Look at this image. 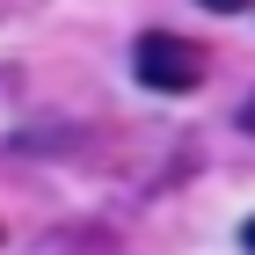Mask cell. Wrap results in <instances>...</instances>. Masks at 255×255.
<instances>
[{
    "mask_svg": "<svg viewBox=\"0 0 255 255\" xmlns=\"http://www.w3.org/2000/svg\"><path fill=\"white\" fill-rule=\"evenodd\" d=\"M241 248H248V255H255V219H248V226H241Z\"/></svg>",
    "mask_w": 255,
    "mask_h": 255,
    "instance_id": "cell-4",
    "label": "cell"
},
{
    "mask_svg": "<svg viewBox=\"0 0 255 255\" xmlns=\"http://www.w3.org/2000/svg\"><path fill=\"white\" fill-rule=\"evenodd\" d=\"M131 66H138V88H153V95H190L204 80V51L190 37H175V29H146Z\"/></svg>",
    "mask_w": 255,
    "mask_h": 255,
    "instance_id": "cell-1",
    "label": "cell"
},
{
    "mask_svg": "<svg viewBox=\"0 0 255 255\" xmlns=\"http://www.w3.org/2000/svg\"><path fill=\"white\" fill-rule=\"evenodd\" d=\"M212 15H241V7H255V0H204Z\"/></svg>",
    "mask_w": 255,
    "mask_h": 255,
    "instance_id": "cell-2",
    "label": "cell"
},
{
    "mask_svg": "<svg viewBox=\"0 0 255 255\" xmlns=\"http://www.w3.org/2000/svg\"><path fill=\"white\" fill-rule=\"evenodd\" d=\"M241 131H248V138H255V95H248V102H241Z\"/></svg>",
    "mask_w": 255,
    "mask_h": 255,
    "instance_id": "cell-3",
    "label": "cell"
}]
</instances>
